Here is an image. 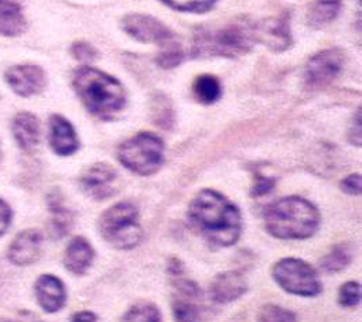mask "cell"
I'll list each match as a JSON object with an SVG mask.
<instances>
[{"label": "cell", "mask_w": 362, "mask_h": 322, "mask_svg": "<svg viewBox=\"0 0 362 322\" xmlns=\"http://www.w3.org/2000/svg\"><path fill=\"white\" fill-rule=\"evenodd\" d=\"M188 219L192 227L216 247L232 246L242 230L239 209L212 189H204L194 196L188 208Z\"/></svg>", "instance_id": "6da1fadb"}, {"label": "cell", "mask_w": 362, "mask_h": 322, "mask_svg": "<svg viewBox=\"0 0 362 322\" xmlns=\"http://www.w3.org/2000/svg\"><path fill=\"white\" fill-rule=\"evenodd\" d=\"M72 83L83 106L100 119L113 117L126 103L122 83L95 68L82 66L76 69Z\"/></svg>", "instance_id": "7a4b0ae2"}, {"label": "cell", "mask_w": 362, "mask_h": 322, "mask_svg": "<svg viewBox=\"0 0 362 322\" xmlns=\"http://www.w3.org/2000/svg\"><path fill=\"white\" fill-rule=\"evenodd\" d=\"M264 223L269 233L279 239H305L318 229L320 215L311 202L287 196L269 206Z\"/></svg>", "instance_id": "3957f363"}, {"label": "cell", "mask_w": 362, "mask_h": 322, "mask_svg": "<svg viewBox=\"0 0 362 322\" xmlns=\"http://www.w3.org/2000/svg\"><path fill=\"white\" fill-rule=\"evenodd\" d=\"M255 42L253 25L247 23H232L215 31H202L194 40V55L238 56L250 51Z\"/></svg>", "instance_id": "277c9868"}, {"label": "cell", "mask_w": 362, "mask_h": 322, "mask_svg": "<svg viewBox=\"0 0 362 322\" xmlns=\"http://www.w3.org/2000/svg\"><path fill=\"white\" fill-rule=\"evenodd\" d=\"M102 237L116 249H132L141 240L139 212L130 202H119L105 210L99 219Z\"/></svg>", "instance_id": "5b68a950"}, {"label": "cell", "mask_w": 362, "mask_h": 322, "mask_svg": "<svg viewBox=\"0 0 362 322\" xmlns=\"http://www.w3.org/2000/svg\"><path fill=\"white\" fill-rule=\"evenodd\" d=\"M117 158L130 171L139 175H150L163 164L164 144L153 133H140L119 147Z\"/></svg>", "instance_id": "8992f818"}, {"label": "cell", "mask_w": 362, "mask_h": 322, "mask_svg": "<svg viewBox=\"0 0 362 322\" xmlns=\"http://www.w3.org/2000/svg\"><path fill=\"white\" fill-rule=\"evenodd\" d=\"M272 273L277 284L287 292L314 297L321 291V282L315 270L300 258H283L274 264Z\"/></svg>", "instance_id": "52a82bcc"}, {"label": "cell", "mask_w": 362, "mask_h": 322, "mask_svg": "<svg viewBox=\"0 0 362 322\" xmlns=\"http://www.w3.org/2000/svg\"><path fill=\"white\" fill-rule=\"evenodd\" d=\"M344 62L345 55L338 48L318 52L305 65V85L321 88L331 83L342 71Z\"/></svg>", "instance_id": "ba28073f"}, {"label": "cell", "mask_w": 362, "mask_h": 322, "mask_svg": "<svg viewBox=\"0 0 362 322\" xmlns=\"http://www.w3.org/2000/svg\"><path fill=\"white\" fill-rule=\"evenodd\" d=\"M123 30L137 41L153 42L164 45L173 40L175 35L157 18L146 14L132 13L122 20Z\"/></svg>", "instance_id": "9c48e42d"}, {"label": "cell", "mask_w": 362, "mask_h": 322, "mask_svg": "<svg viewBox=\"0 0 362 322\" xmlns=\"http://www.w3.org/2000/svg\"><path fill=\"white\" fill-rule=\"evenodd\" d=\"M255 41H260L272 51H284L291 45V34L287 16L281 14L253 25Z\"/></svg>", "instance_id": "30bf717a"}, {"label": "cell", "mask_w": 362, "mask_h": 322, "mask_svg": "<svg viewBox=\"0 0 362 322\" xmlns=\"http://www.w3.org/2000/svg\"><path fill=\"white\" fill-rule=\"evenodd\" d=\"M6 82L20 96H33L45 86V73L37 65H16L6 71Z\"/></svg>", "instance_id": "8fae6325"}, {"label": "cell", "mask_w": 362, "mask_h": 322, "mask_svg": "<svg viewBox=\"0 0 362 322\" xmlns=\"http://www.w3.org/2000/svg\"><path fill=\"white\" fill-rule=\"evenodd\" d=\"M115 179H116V171L110 165L105 162H96L81 175L79 182L82 189L90 198L106 199L115 192V188H113Z\"/></svg>", "instance_id": "7c38bea8"}, {"label": "cell", "mask_w": 362, "mask_h": 322, "mask_svg": "<svg viewBox=\"0 0 362 322\" xmlns=\"http://www.w3.org/2000/svg\"><path fill=\"white\" fill-rule=\"evenodd\" d=\"M41 243L42 234L37 229H27L20 232L8 247V260L17 266H27L34 263L40 257Z\"/></svg>", "instance_id": "4fadbf2b"}, {"label": "cell", "mask_w": 362, "mask_h": 322, "mask_svg": "<svg viewBox=\"0 0 362 322\" xmlns=\"http://www.w3.org/2000/svg\"><path fill=\"white\" fill-rule=\"evenodd\" d=\"M35 297L45 312L59 311L66 299L62 281L51 274H44L35 281Z\"/></svg>", "instance_id": "5bb4252c"}, {"label": "cell", "mask_w": 362, "mask_h": 322, "mask_svg": "<svg viewBox=\"0 0 362 322\" xmlns=\"http://www.w3.org/2000/svg\"><path fill=\"white\" fill-rule=\"evenodd\" d=\"M49 145L59 155H71L78 150V138L72 124L59 114L49 117Z\"/></svg>", "instance_id": "9a60e30c"}, {"label": "cell", "mask_w": 362, "mask_h": 322, "mask_svg": "<svg viewBox=\"0 0 362 322\" xmlns=\"http://www.w3.org/2000/svg\"><path fill=\"white\" fill-rule=\"evenodd\" d=\"M247 285L243 275L238 271H225L218 274L211 282V298L218 304H226L238 299L246 291Z\"/></svg>", "instance_id": "2e32d148"}, {"label": "cell", "mask_w": 362, "mask_h": 322, "mask_svg": "<svg viewBox=\"0 0 362 322\" xmlns=\"http://www.w3.org/2000/svg\"><path fill=\"white\" fill-rule=\"evenodd\" d=\"M11 131L20 148L25 151H33L40 143V123L33 113H17L11 123Z\"/></svg>", "instance_id": "e0dca14e"}, {"label": "cell", "mask_w": 362, "mask_h": 322, "mask_svg": "<svg viewBox=\"0 0 362 322\" xmlns=\"http://www.w3.org/2000/svg\"><path fill=\"white\" fill-rule=\"evenodd\" d=\"M95 251L89 242L83 237H75L71 240L65 250L64 264L65 268L74 274H83L92 264Z\"/></svg>", "instance_id": "ac0fdd59"}, {"label": "cell", "mask_w": 362, "mask_h": 322, "mask_svg": "<svg viewBox=\"0 0 362 322\" xmlns=\"http://www.w3.org/2000/svg\"><path fill=\"white\" fill-rule=\"evenodd\" d=\"M20 0H0V34L18 35L25 30Z\"/></svg>", "instance_id": "d6986e66"}, {"label": "cell", "mask_w": 362, "mask_h": 322, "mask_svg": "<svg viewBox=\"0 0 362 322\" xmlns=\"http://www.w3.org/2000/svg\"><path fill=\"white\" fill-rule=\"evenodd\" d=\"M342 0H313L308 8L307 21L314 28L329 24L339 13Z\"/></svg>", "instance_id": "ffe728a7"}, {"label": "cell", "mask_w": 362, "mask_h": 322, "mask_svg": "<svg viewBox=\"0 0 362 322\" xmlns=\"http://www.w3.org/2000/svg\"><path fill=\"white\" fill-rule=\"evenodd\" d=\"M117 322H161V314L154 304L139 301L132 305Z\"/></svg>", "instance_id": "44dd1931"}, {"label": "cell", "mask_w": 362, "mask_h": 322, "mask_svg": "<svg viewBox=\"0 0 362 322\" xmlns=\"http://www.w3.org/2000/svg\"><path fill=\"white\" fill-rule=\"evenodd\" d=\"M198 297L178 292L173 301L175 322H199V311L195 304Z\"/></svg>", "instance_id": "7402d4cb"}, {"label": "cell", "mask_w": 362, "mask_h": 322, "mask_svg": "<svg viewBox=\"0 0 362 322\" xmlns=\"http://www.w3.org/2000/svg\"><path fill=\"white\" fill-rule=\"evenodd\" d=\"M49 212H51V227L52 232L61 237L64 236L71 225H72V216L71 212L64 206L59 196H51L49 198Z\"/></svg>", "instance_id": "603a6c76"}, {"label": "cell", "mask_w": 362, "mask_h": 322, "mask_svg": "<svg viewBox=\"0 0 362 322\" xmlns=\"http://www.w3.org/2000/svg\"><path fill=\"white\" fill-rule=\"evenodd\" d=\"M194 95L202 103H214L221 95V86L215 76L201 75L194 83Z\"/></svg>", "instance_id": "cb8c5ba5"}, {"label": "cell", "mask_w": 362, "mask_h": 322, "mask_svg": "<svg viewBox=\"0 0 362 322\" xmlns=\"http://www.w3.org/2000/svg\"><path fill=\"white\" fill-rule=\"evenodd\" d=\"M352 260V249L349 244H339L332 249L329 254H327L321 260V268L327 273H337L348 266Z\"/></svg>", "instance_id": "d4e9b609"}, {"label": "cell", "mask_w": 362, "mask_h": 322, "mask_svg": "<svg viewBox=\"0 0 362 322\" xmlns=\"http://www.w3.org/2000/svg\"><path fill=\"white\" fill-rule=\"evenodd\" d=\"M257 322H297V318L286 308L267 304L259 309Z\"/></svg>", "instance_id": "484cf974"}, {"label": "cell", "mask_w": 362, "mask_h": 322, "mask_svg": "<svg viewBox=\"0 0 362 322\" xmlns=\"http://www.w3.org/2000/svg\"><path fill=\"white\" fill-rule=\"evenodd\" d=\"M163 49L157 56V64L163 68H174L182 61V51L175 40L161 45Z\"/></svg>", "instance_id": "4316f807"}, {"label": "cell", "mask_w": 362, "mask_h": 322, "mask_svg": "<svg viewBox=\"0 0 362 322\" xmlns=\"http://www.w3.org/2000/svg\"><path fill=\"white\" fill-rule=\"evenodd\" d=\"M161 1L178 11L204 13V11H208L215 4L216 0H161Z\"/></svg>", "instance_id": "83f0119b"}, {"label": "cell", "mask_w": 362, "mask_h": 322, "mask_svg": "<svg viewBox=\"0 0 362 322\" xmlns=\"http://www.w3.org/2000/svg\"><path fill=\"white\" fill-rule=\"evenodd\" d=\"M361 299V285L355 281L345 282L338 291V301L342 306H355Z\"/></svg>", "instance_id": "f1b7e54d"}, {"label": "cell", "mask_w": 362, "mask_h": 322, "mask_svg": "<svg viewBox=\"0 0 362 322\" xmlns=\"http://www.w3.org/2000/svg\"><path fill=\"white\" fill-rule=\"evenodd\" d=\"M71 52L76 59H79L82 62H90L96 58L95 48L86 42H75L71 48Z\"/></svg>", "instance_id": "f546056e"}, {"label": "cell", "mask_w": 362, "mask_h": 322, "mask_svg": "<svg viewBox=\"0 0 362 322\" xmlns=\"http://www.w3.org/2000/svg\"><path fill=\"white\" fill-rule=\"evenodd\" d=\"M341 188L351 195H359L361 193V175L359 174H352L346 177L341 182Z\"/></svg>", "instance_id": "4dcf8cb0"}, {"label": "cell", "mask_w": 362, "mask_h": 322, "mask_svg": "<svg viewBox=\"0 0 362 322\" xmlns=\"http://www.w3.org/2000/svg\"><path fill=\"white\" fill-rule=\"evenodd\" d=\"M349 141L355 145H361V110L356 112L351 129H349Z\"/></svg>", "instance_id": "1f68e13d"}, {"label": "cell", "mask_w": 362, "mask_h": 322, "mask_svg": "<svg viewBox=\"0 0 362 322\" xmlns=\"http://www.w3.org/2000/svg\"><path fill=\"white\" fill-rule=\"evenodd\" d=\"M10 222H11V209L3 199H0V236L8 229Z\"/></svg>", "instance_id": "d6a6232c"}, {"label": "cell", "mask_w": 362, "mask_h": 322, "mask_svg": "<svg viewBox=\"0 0 362 322\" xmlns=\"http://www.w3.org/2000/svg\"><path fill=\"white\" fill-rule=\"evenodd\" d=\"M274 179L272 178H266V177H260L256 179V184L253 186V192L255 195H263L266 192H269L273 188Z\"/></svg>", "instance_id": "836d02e7"}, {"label": "cell", "mask_w": 362, "mask_h": 322, "mask_svg": "<svg viewBox=\"0 0 362 322\" xmlns=\"http://www.w3.org/2000/svg\"><path fill=\"white\" fill-rule=\"evenodd\" d=\"M71 322H96V315L90 311H81L72 316Z\"/></svg>", "instance_id": "e575fe53"}, {"label": "cell", "mask_w": 362, "mask_h": 322, "mask_svg": "<svg viewBox=\"0 0 362 322\" xmlns=\"http://www.w3.org/2000/svg\"><path fill=\"white\" fill-rule=\"evenodd\" d=\"M0 322H27V321H18V319H0Z\"/></svg>", "instance_id": "d590c367"}]
</instances>
